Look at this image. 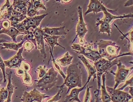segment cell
Returning <instances> with one entry per match:
<instances>
[{"label": "cell", "instance_id": "6da1fadb", "mask_svg": "<svg viewBox=\"0 0 133 102\" xmlns=\"http://www.w3.org/2000/svg\"><path fill=\"white\" fill-rule=\"evenodd\" d=\"M98 52L102 58L112 61L118 57L124 56H132L130 52L119 54L121 47L116 45V42L112 41L100 40L97 44Z\"/></svg>", "mask_w": 133, "mask_h": 102}, {"label": "cell", "instance_id": "7a4b0ae2", "mask_svg": "<svg viewBox=\"0 0 133 102\" xmlns=\"http://www.w3.org/2000/svg\"><path fill=\"white\" fill-rule=\"evenodd\" d=\"M65 85L68 87L67 93H68L71 89L76 87H78L79 88L83 87L82 73L77 63L69 66L67 69V76L64 83L61 86L57 87V88L63 89Z\"/></svg>", "mask_w": 133, "mask_h": 102}, {"label": "cell", "instance_id": "3957f363", "mask_svg": "<svg viewBox=\"0 0 133 102\" xmlns=\"http://www.w3.org/2000/svg\"><path fill=\"white\" fill-rule=\"evenodd\" d=\"M119 60L117 59L112 61L108 60L105 58H102L95 62L94 65L96 70L97 79L98 80V89L95 91L99 93L101 87V77L103 74H108L110 69L113 66L117 64Z\"/></svg>", "mask_w": 133, "mask_h": 102}, {"label": "cell", "instance_id": "277c9868", "mask_svg": "<svg viewBox=\"0 0 133 102\" xmlns=\"http://www.w3.org/2000/svg\"><path fill=\"white\" fill-rule=\"evenodd\" d=\"M58 72L51 67L48 70L44 77L39 80L37 83V87L40 88L41 90H45L48 91L55 87L58 80L57 77Z\"/></svg>", "mask_w": 133, "mask_h": 102}, {"label": "cell", "instance_id": "5b68a950", "mask_svg": "<svg viewBox=\"0 0 133 102\" xmlns=\"http://www.w3.org/2000/svg\"><path fill=\"white\" fill-rule=\"evenodd\" d=\"M116 65L118 67L117 71L116 73L113 72L112 70L110 71V73L115 76V84L113 88L114 89H116L119 84L125 82L133 69V67H126L122 64L120 60H119L118 63Z\"/></svg>", "mask_w": 133, "mask_h": 102}, {"label": "cell", "instance_id": "8992f818", "mask_svg": "<svg viewBox=\"0 0 133 102\" xmlns=\"http://www.w3.org/2000/svg\"><path fill=\"white\" fill-rule=\"evenodd\" d=\"M106 89L110 96L111 101L113 102H128L133 99V97L129 93L124 91L109 87H106Z\"/></svg>", "mask_w": 133, "mask_h": 102}, {"label": "cell", "instance_id": "52a82bcc", "mask_svg": "<svg viewBox=\"0 0 133 102\" xmlns=\"http://www.w3.org/2000/svg\"><path fill=\"white\" fill-rule=\"evenodd\" d=\"M46 98H49V97L45 94L41 93L36 88H34L30 92L25 91L21 101L23 102H43L44 99Z\"/></svg>", "mask_w": 133, "mask_h": 102}, {"label": "cell", "instance_id": "ba28073f", "mask_svg": "<svg viewBox=\"0 0 133 102\" xmlns=\"http://www.w3.org/2000/svg\"><path fill=\"white\" fill-rule=\"evenodd\" d=\"M78 13L79 15V21L76 27V36L74 39L72 43L75 41L77 36L79 37V40H84L86 34L88 32L86 28L87 25L84 21L83 15L82 7L79 6L78 7Z\"/></svg>", "mask_w": 133, "mask_h": 102}, {"label": "cell", "instance_id": "9c48e42d", "mask_svg": "<svg viewBox=\"0 0 133 102\" xmlns=\"http://www.w3.org/2000/svg\"><path fill=\"white\" fill-rule=\"evenodd\" d=\"M7 12L4 13L0 17V20H8L11 21L20 22L26 18V15H23L21 13L16 11L13 9L12 5L7 9Z\"/></svg>", "mask_w": 133, "mask_h": 102}, {"label": "cell", "instance_id": "30bf717a", "mask_svg": "<svg viewBox=\"0 0 133 102\" xmlns=\"http://www.w3.org/2000/svg\"><path fill=\"white\" fill-rule=\"evenodd\" d=\"M33 32L36 40L37 49L40 50L42 57L45 59L47 57V54L46 53L44 41V35L45 33L43 31L41 26L37 27L34 30Z\"/></svg>", "mask_w": 133, "mask_h": 102}, {"label": "cell", "instance_id": "8fae6325", "mask_svg": "<svg viewBox=\"0 0 133 102\" xmlns=\"http://www.w3.org/2000/svg\"><path fill=\"white\" fill-rule=\"evenodd\" d=\"M24 50L23 48L22 47L18 49V52L15 56L9 60L4 61V63L6 67L10 69H18L21 66L23 61H26L25 59L22 56V53Z\"/></svg>", "mask_w": 133, "mask_h": 102}, {"label": "cell", "instance_id": "7c38bea8", "mask_svg": "<svg viewBox=\"0 0 133 102\" xmlns=\"http://www.w3.org/2000/svg\"><path fill=\"white\" fill-rule=\"evenodd\" d=\"M48 15V14H44L41 15L35 16L34 17H26L22 23L25 28L26 31H30V29L32 28L34 30L40 25L41 21Z\"/></svg>", "mask_w": 133, "mask_h": 102}, {"label": "cell", "instance_id": "4fadbf2b", "mask_svg": "<svg viewBox=\"0 0 133 102\" xmlns=\"http://www.w3.org/2000/svg\"><path fill=\"white\" fill-rule=\"evenodd\" d=\"M75 52L79 55H83L84 57L88 58L94 62H96L102 58L98 50L92 49L91 47L90 46L85 47L81 45L80 50L79 52Z\"/></svg>", "mask_w": 133, "mask_h": 102}, {"label": "cell", "instance_id": "5bb4252c", "mask_svg": "<svg viewBox=\"0 0 133 102\" xmlns=\"http://www.w3.org/2000/svg\"><path fill=\"white\" fill-rule=\"evenodd\" d=\"M78 58L81 59V62L83 63L88 72V77L87 82L86 83V84L87 85V84L89 83L92 77H93V82L95 81V79L96 78V70L95 68V66L91 64L83 55H79L78 56Z\"/></svg>", "mask_w": 133, "mask_h": 102}, {"label": "cell", "instance_id": "9a60e30c", "mask_svg": "<svg viewBox=\"0 0 133 102\" xmlns=\"http://www.w3.org/2000/svg\"><path fill=\"white\" fill-rule=\"evenodd\" d=\"M110 10L105 7L104 6L102 11L104 13V16L103 18L101 20L102 21H105L106 22L111 24L112 21H114V20L117 19H122V18H132L133 16V14H124L123 15L115 16L112 14L109 11Z\"/></svg>", "mask_w": 133, "mask_h": 102}, {"label": "cell", "instance_id": "2e32d148", "mask_svg": "<svg viewBox=\"0 0 133 102\" xmlns=\"http://www.w3.org/2000/svg\"><path fill=\"white\" fill-rule=\"evenodd\" d=\"M60 36H50L46 34H44V39L45 41L49 46L50 52L51 53V58L50 59V60L51 59V57L53 56L52 55V52H53L54 48L55 47V45H58L60 46L62 49L65 50V48L64 47L62 46L58 43V39L60 38Z\"/></svg>", "mask_w": 133, "mask_h": 102}, {"label": "cell", "instance_id": "e0dca14e", "mask_svg": "<svg viewBox=\"0 0 133 102\" xmlns=\"http://www.w3.org/2000/svg\"><path fill=\"white\" fill-rule=\"evenodd\" d=\"M29 2V1L26 0H14L12 6L16 11L21 13L23 15H26Z\"/></svg>", "mask_w": 133, "mask_h": 102}, {"label": "cell", "instance_id": "ac0fdd59", "mask_svg": "<svg viewBox=\"0 0 133 102\" xmlns=\"http://www.w3.org/2000/svg\"><path fill=\"white\" fill-rule=\"evenodd\" d=\"M86 84L80 88H74L72 89L71 92L69 95L65 97L64 102H81L79 98V95L81 92L83 90L86 86Z\"/></svg>", "mask_w": 133, "mask_h": 102}, {"label": "cell", "instance_id": "d6986e66", "mask_svg": "<svg viewBox=\"0 0 133 102\" xmlns=\"http://www.w3.org/2000/svg\"><path fill=\"white\" fill-rule=\"evenodd\" d=\"M65 26L61 27L59 28H50L45 27L43 29V31L44 33L50 36H62L65 35L67 32L65 30Z\"/></svg>", "mask_w": 133, "mask_h": 102}, {"label": "cell", "instance_id": "ffe728a7", "mask_svg": "<svg viewBox=\"0 0 133 102\" xmlns=\"http://www.w3.org/2000/svg\"><path fill=\"white\" fill-rule=\"evenodd\" d=\"M5 34L9 35V36L11 37L13 42L16 43H17V41L16 40V37L19 35H24V34L19 32V31L17 30L16 28L13 27H10V28L8 29H2L1 30H0V34Z\"/></svg>", "mask_w": 133, "mask_h": 102}, {"label": "cell", "instance_id": "44dd1931", "mask_svg": "<svg viewBox=\"0 0 133 102\" xmlns=\"http://www.w3.org/2000/svg\"><path fill=\"white\" fill-rule=\"evenodd\" d=\"M105 74H103L102 76V84L101 85V90H102V95H101V99L102 102H110L111 101V99L109 94L108 93L106 87L105 85Z\"/></svg>", "mask_w": 133, "mask_h": 102}, {"label": "cell", "instance_id": "7402d4cb", "mask_svg": "<svg viewBox=\"0 0 133 102\" xmlns=\"http://www.w3.org/2000/svg\"><path fill=\"white\" fill-rule=\"evenodd\" d=\"M96 25L97 26H98L99 25V33H102L103 34L106 33L108 34L109 36H110L112 30L110 24L105 21H102L101 20H99L96 23Z\"/></svg>", "mask_w": 133, "mask_h": 102}, {"label": "cell", "instance_id": "603a6c76", "mask_svg": "<svg viewBox=\"0 0 133 102\" xmlns=\"http://www.w3.org/2000/svg\"><path fill=\"white\" fill-rule=\"evenodd\" d=\"M25 42V41L21 39V42L19 43L15 42H3L2 44H0L1 46H2L1 48L2 49H12L13 50H18V49L22 47L23 44Z\"/></svg>", "mask_w": 133, "mask_h": 102}, {"label": "cell", "instance_id": "cb8c5ba5", "mask_svg": "<svg viewBox=\"0 0 133 102\" xmlns=\"http://www.w3.org/2000/svg\"><path fill=\"white\" fill-rule=\"evenodd\" d=\"M73 59L74 57L69 55V52H66L64 55L61 56V57L58 58L56 62L60 66H66L71 64Z\"/></svg>", "mask_w": 133, "mask_h": 102}, {"label": "cell", "instance_id": "d4e9b609", "mask_svg": "<svg viewBox=\"0 0 133 102\" xmlns=\"http://www.w3.org/2000/svg\"><path fill=\"white\" fill-rule=\"evenodd\" d=\"M12 72L10 71L9 73H7L8 79V83L7 85V89L9 95L8 97L7 101L5 102H11V97L12 95L14 92V89L15 87L11 83V77Z\"/></svg>", "mask_w": 133, "mask_h": 102}, {"label": "cell", "instance_id": "484cf974", "mask_svg": "<svg viewBox=\"0 0 133 102\" xmlns=\"http://www.w3.org/2000/svg\"><path fill=\"white\" fill-rule=\"evenodd\" d=\"M33 0L29 1L27 7V15L29 17H34L36 15H39L38 11L36 10L33 6Z\"/></svg>", "mask_w": 133, "mask_h": 102}, {"label": "cell", "instance_id": "4316f807", "mask_svg": "<svg viewBox=\"0 0 133 102\" xmlns=\"http://www.w3.org/2000/svg\"><path fill=\"white\" fill-rule=\"evenodd\" d=\"M22 80L23 84L24 85L29 86H31L33 85V77L30 72L25 71L24 75L23 76Z\"/></svg>", "mask_w": 133, "mask_h": 102}, {"label": "cell", "instance_id": "83f0119b", "mask_svg": "<svg viewBox=\"0 0 133 102\" xmlns=\"http://www.w3.org/2000/svg\"><path fill=\"white\" fill-rule=\"evenodd\" d=\"M10 23L11 26L16 28L18 31L21 33L24 34V35H26L29 32V31L28 32L26 31L25 27L22 22L20 23L16 21H11Z\"/></svg>", "mask_w": 133, "mask_h": 102}, {"label": "cell", "instance_id": "f1b7e54d", "mask_svg": "<svg viewBox=\"0 0 133 102\" xmlns=\"http://www.w3.org/2000/svg\"><path fill=\"white\" fill-rule=\"evenodd\" d=\"M97 0H90L89 5L88 6V10L85 12V15L90 13L93 12L96 14V12Z\"/></svg>", "mask_w": 133, "mask_h": 102}, {"label": "cell", "instance_id": "f546056e", "mask_svg": "<svg viewBox=\"0 0 133 102\" xmlns=\"http://www.w3.org/2000/svg\"><path fill=\"white\" fill-rule=\"evenodd\" d=\"M21 39L24 40L25 41V42L26 41L31 42L35 46L36 49H37V42H36L35 38L34 35L33 31H29L28 33L26 35H25L23 37V38Z\"/></svg>", "mask_w": 133, "mask_h": 102}, {"label": "cell", "instance_id": "4dcf8cb0", "mask_svg": "<svg viewBox=\"0 0 133 102\" xmlns=\"http://www.w3.org/2000/svg\"><path fill=\"white\" fill-rule=\"evenodd\" d=\"M51 58H52L53 65L54 68L56 69V71L59 73L63 77V78L64 79V80H65V78H66V76H65V75L64 74V73L62 71V69L61 66L58 63H57L56 62V61L55 60L54 56H52Z\"/></svg>", "mask_w": 133, "mask_h": 102}, {"label": "cell", "instance_id": "1f68e13d", "mask_svg": "<svg viewBox=\"0 0 133 102\" xmlns=\"http://www.w3.org/2000/svg\"><path fill=\"white\" fill-rule=\"evenodd\" d=\"M8 91L7 88H1L0 89V102H4L5 100H7L8 97Z\"/></svg>", "mask_w": 133, "mask_h": 102}, {"label": "cell", "instance_id": "d6a6232c", "mask_svg": "<svg viewBox=\"0 0 133 102\" xmlns=\"http://www.w3.org/2000/svg\"><path fill=\"white\" fill-rule=\"evenodd\" d=\"M33 6L36 10L38 11L40 9L47 10V9L45 5L41 1H34L33 0Z\"/></svg>", "mask_w": 133, "mask_h": 102}, {"label": "cell", "instance_id": "836d02e7", "mask_svg": "<svg viewBox=\"0 0 133 102\" xmlns=\"http://www.w3.org/2000/svg\"><path fill=\"white\" fill-rule=\"evenodd\" d=\"M37 69L38 70V78L39 80L44 77L48 71L46 68L45 65H44L43 66H39L37 68Z\"/></svg>", "mask_w": 133, "mask_h": 102}, {"label": "cell", "instance_id": "e575fe53", "mask_svg": "<svg viewBox=\"0 0 133 102\" xmlns=\"http://www.w3.org/2000/svg\"><path fill=\"white\" fill-rule=\"evenodd\" d=\"M63 90V89H60L58 91V93L52 98H50L49 99H48L46 102H57L58 100H59L62 98L61 94V93H62Z\"/></svg>", "mask_w": 133, "mask_h": 102}, {"label": "cell", "instance_id": "d590c367", "mask_svg": "<svg viewBox=\"0 0 133 102\" xmlns=\"http://www.w3.org/2000/svg\"><path fill=\"white\" fill-rule=\"evenodd\" d=\"M24 48L25 50L30 52L34 48V44L30 41H26L24 42Z\"/></svg>", "mask_w": 133, "mask_h": 102}, {"label": "cell", "instance_id": "8d00e7d4", "mask_svg": "<svg viewBox=\"0 0 133 102\" xmlns=\"http://www.w3.org/2000/svg\"><path fill=\"white\" fill-rule=\"evenodd\" d=\"M93 87V86L91 87H88L87 89L86 93H85V96L84 98V102H89L91 100V92H90V89Z\"/></svg>", "mask_w": 133, "mask_h": 102}, {"label": "cell", "instance_id": "74e56055", "mask_svg": "<svg viewBox=\"0 0 133 102\" xmlns=\"http://www.w3.org/2000/svg\"><path fill=\"white\" fill-rule=\"evenodd\" d=\"M5 64H4V61L2 59L1 56L0 55V68L2 69V72L3 73V77L4 80V83H6V80L5 71Z\"/></svg>", "mask_w": 133, "mask_h": 102}, {"label": "cell", "instance_id": "f35d334b", "mask_svg": "<svg viewBox=\"0 0 133 102\" xmlns=\"http://www.w3.org/2000/svg\"><path fill=\"white\" fill-rule=\"evenodd\" d=\"M22 68L24 70V71L30 72L31 71L32 67L30 63L26 61H23L22 63Z\"/></svg>", "mask_w": 133, "mask_h": 102}, {"label": "cell", "instance_id": "ab89813d", "mask_svg": "<svg viewBox=\"0 0 133 102\" xmlns=\"http://www.w3.org/2000/svg\"><path fill=\"white\" fill-rule=\"evenodd\" d=\"M125 82H126V83L122 87H121V88H119V89H118V90H123L125 87H128V86H129L130 87H133V76H132L131 78L130 79H129V80H126V81H125Z\"/></svg>", "mask_w": 133, "mask_h": 102}, {"label": "cell", "instance_id": "60d3db41", "mask_svg": "<svg viewBox=\"0 0 133 102\" xmlns=\"http://www.w3.org/2000/svg\"><path fill=\"white\" fill-rule=\"evenodd\" d=\"M11 4H10V2L9 0H7L6 3L2 7V8L0 9V17H1V16L3 14H2V13H3V11L4 10H5L6 9H7L8 7H9V6H10Z\"/></svg>", "mask_w": 133, "mask_h": 102}, {"label": "cell", "instance_id": "b9f144b4", "mask_svg": "<svg viewBox=\"0 0 133 102\" xmlns=\"http://www.w3.org/2000/svg\"><path fill=\"white\" fill-rule=\"evenodd\" d=\"M71 48L74 52H79L81 49V45L79 44H73Z\"/></svg>", "mask_w": 133, "mask_h": 102}, {"label": "cell", "instance_id": "7bdbcfd3", "mask_svg": "<svg viewBox=\"0 0 133 102\" xmlns=\"http://www.w3.org/2000/svg\"><path fill=\"white\" fill-rule=\"evenodd\" d=\"M25 71L22 68H19L18 69H17L16 70V74L18 77H21V76H23V75H24Z\"/></svg>", "mask_w": 133, "mask_h": 102}, {"label": "cell", "instance_id": "ee69618b", "mask_svg": "<svg viewBox=\"0 0 133 102\" xmlns=\"http://www.w3.org/2000/svg\"><path fill=\"white\" fill-rule=\"evenodd\" d=\"M133 0H129L127 2H126L124 4V7H129L130 6L133 5Z\"/></svg>", "mask_w": 133, "mask_h": 102}, {"label": "cell", "instance_id": "f6af8a7d", "mask_svg": "<svg viewBox=\"0 0 133 102\" xmlns=\"http://www.w3.org/2000/svg\"><path fill=\"white\" fill-rule=\"evenodd\" d=\"M91 102H100L101 99L99 98V97H95V99H91Z\"/></svg>", "mask_w": 133, "mask_h": 102}, {"label": "cell", "instance_id": "bcb514c9", "mask_svg": "<svg viewBox=\"0 0 133 102\" xmlns=\"http://www.w3.org/2000/svg\"><path fill=\"white\" fill-rule=\"evenodd\" d=\"M61 3H63V4H68V3H70L71 2H72V1H63V0H61L60 1Z\"/></svg>", "mask_w": 133, "mask_h": 102}, {"label": "cell", "instance_id": "7dc6e473", "mask_svg": "<svg viewBox=\"0 0 133 102\" xmlns=\"http://www.w3.org/2000/svg\"><path fill=\"white\" fill-rule=\"evenodd\" d=\"M133 87H130V90H129V92L130 94V95L133 97Z\"/></svg>", "mask_w": 133, "mask_h": 102}, {"label": "cell", "instance_id": "c3c4849f", "mask_svg": "<svg viewBox=\"0 0 133 102\" xmlns=\"http://www.w3.org/2000/svg\"><path fill=\"white\" fill-rule=\"evenodd\" d=\"M3 79H4L3 75H2V74H0V86H1L2 82L3 81Z\"/></svg>", "mask_w": 133, "mask_h": 102}, {"label": "cell", "instance_id": "681fc988", "mask_svg": "<svg viewBox=\"0 0 133 102\" xmlns=\"http://www.w3.org/2000/svg\"><path fill=\"white\" fill-rule=\"evenodd\" d=\"M7 41L6 40H4V39H0V43H2V42H7Z\"/></svg>", "mask_w": 133, "mask_h": 102}, {"label": "cell", "instance_id": "f907efd6", "mask_svg": "<svg viewBox=\"0 0 133 102\" xmlns=\"http://www.w3.org/2000/svg\"><path fill=\"white\" fill-rule=\"evenodd\" d=\"M128 102H133V99H130V100H129Z\"/></svg>", "mask_w": 133, "mask_h": 102}, {"label": "cell", "instance_id": "816d5d0a", "mask_svg": "<svg viewBox=\"0 0 133 102\" xmlns=\"http://www.w3.org/2000/svg\"><path fill=\"white\" fill-rule=\"evenodd\" d=\"M34 102H38V101H34Z\"/></svg>", "mask_w": 133, "mask_h": 102}, {"label": "cell", "instance_id": "f5cc1de1", "mask_svg": "<svg viewBox=\"0 0 133 102\" xmlns=\"http://www.w3.org/2000/svg\"><path fill=\"white\" fill-rule=\"evenodd\" d=\"M1 70H2V69H1V68H0V71H1Z\"/></svg>", "mask_w": 133, "mask_h": 102}]
</instances>
